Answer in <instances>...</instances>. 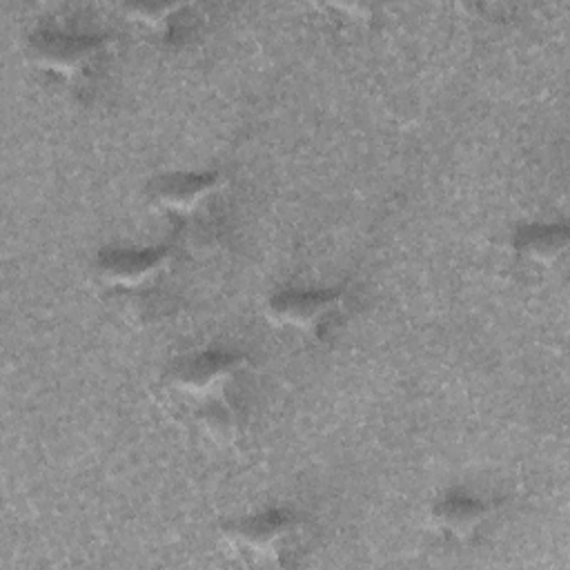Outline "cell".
<instances>
[{"label":"cell","instance_id":"ba28073f","mask_svg":"<svg viewBox=\"0 0 570 570\" xmlns=\"http://www.w3.org/2000/svg\"><path fill=\"white\" fill-rule=\"evenodd\" d=\"M514 245L521 254L537 263H552L557 261L568 247V232L566 227H550L537 225L521 229L514 238Z\"/></svg>","mask_w":570,"mask_h":570},{"label":"cell","instance_id":"7a4b0ae2","mask_svg":"<svg viewBox=\"0 0 570 570\" xmlns=\"http://www.w3.org/2000/svg\"><path fill=\"white\" fill-rule=\"evenodd\" d=\"M296 530H298V519L294 514L274 510V512H265L258 517L229 523L225 528V537L236 548L247 550L258 559L276 561Z\"/></svg>","mask_w":570,"mask_h":570},{"label":"cell","instance_id":"6da1fadb","mask_svg":"<svg viewBox=\"0 0 570 570\" xmlns=\"http://www.w3.org/2000/svg\"><path fill=\"white\" fill-rule=\"evenodd\" d=\"M109 47L111 38L107 36H71L40 31L29 40V58L38 69L71 80L85 73L105 51H109Z\"/></svg>","mask_w":570,"mask_h":570},{"label":"cell","instance_id":"5b68a950","mask_svg":"<svg viewBox=\"0 0 570 570\" xmlns=\"http://www.w3.org/2000/svg\"><path fill=\"white\" fill-rule=\"evenodd\" d=\"M343 303L341 292H287L278 294L269 301L267 314L278 325H289L296 330H314L318 327L334 309Z\"/></svg>","mask_w":570,"mask_h":570},{"label":"cell","instance_id":"9c48e42d","mask_svg":"<svg viewBox=\"0 0 570 570\" xmlns=\"http://www.w3.org/2000/svg\"><path fill=\"white\" fill-rule=\"evenodd\" d=\"M200 423L216 441H232L238 428L232 407L220 396L209 399V405L200 414Z\"/></svg>","mask_w":570,"mask_h":570},{"label":"cell","instance_id":"30bf717a","mask_svg":"<svg viewBox=\"0 0 570 570\" xmlns=\"http://www.w3.org/2000/svg\"><path fill=\"white\" fill-rule=\"evenodd\" d=\"M183 4L171 2V4H160V2H147V4H127L125 11L134 16L136 20L149 24V27H163L167 22V16L171 11H178Z\"/></svg>","mask_w":570,"mask_h":570},{"label":"cell","instance_id":"8992f818","mask_svg":"<svg viewBox=\"0 0 570 570\" xmlns=\"http://www.w3.org/2000/svg\"><path fill=\"white\" fill-rule=\"evenodd\" d=\"M220 187L218 174H174L154 183L151 200L169 212H191Z\"/></svg>","mask_w":570,"mask_h":570},{"label":"cell","instance_id":"3957f363","mask_svg":"<svg viewBox=\"0 0 570 570\" xmlns=\"http://www.w3.org/2000/svg\"><path fill=\"white\" fill-rule=\"evenodd\" d=\"M249 365L243 354H225V352H209L196 358L183 361L174 374L171 383L196 399H216L223 394L227 383Z\"/></svg>","mask_w":570,"mask_h":570},{"label":"cell","instance_id":"52a82bcc","mask_svg":"<svg viewBox=\"0 0 570 570\" xmlns=\"http://www.w3.org/2000/svg\"><path fill=\"white\" fill-rule=\"evenodd\" d=\"M436 525L456 539H468L485 521L488 508L481 501L454 497L441 501L432 512Z\"/></svg>","mask_w":570,"mask_h":570},{"label":"cell","instance_id":"277c9868","mask_svg":"<svg viewBox=\"0 0 570 570\" xmlns=\"http://www.w3.org/2000/svg\"><path fill=\"white\" fill-rule=\"evenodd\" d=\"M171 263V252L167 247H156L147 252H111L98 263V276L111 287H142L160 276Z\"/></svg>","mask_w":570,"mask_h":570}]
</instances>
